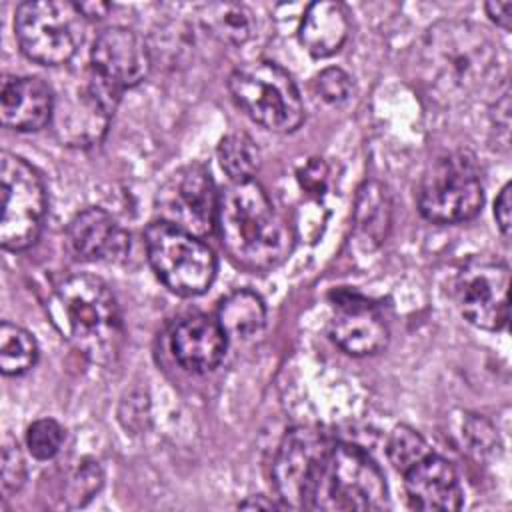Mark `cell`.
I'll return each mask as SVG.
<instances>
[{"label": "cell", "mask_w": 512, "mask_h": 512, "mask_svg": "<svg viewBox=\"0 0 512 512\" xmlns=\"http://www.w3.org/2000/svg\"><path fill=\"white\" fill-rule=\"evenodd\" d=\"M220 168L232 182L252 180L260 166V150L246 132L226 134L216 150Z\"/></svg>", "instance_id": "cb8c5ba5"}, {"label": "cell", "mask_w": 512, "mask_h": 512, "mask_svg": "<svg viewBox=\"0 0 512 512\" xmlns=\"http://www.w3.org/2000/svg\"><path fill=\"white\" fill-rule=\"evenodd\" d=\"M78 8L84 14V18H102L108 14L112 6L108 2H80Z\"/></svg>", "instance_id": "1f68e13d"}, {"label": "cell", "mask_w": 512, "mask_h": 512, "mask_svg": "<svg viewBox=\"0 0 512 512\" xmlns=\"http://www.w3.org/2000/svg\"><path fill=\"white\" fill-rule=\"evenodd\" d=\"M216 228L226 254L252 272L282 264L294 246L288 222L254 178L230 182L220 192Z\"/></svg>", "instance_id": "7a4b0ae2"}, {"label": "cell", "mask_w": 512, "mask_h": 512, "mask_svg": "<svg viewBox=\"0 0 512 512\" xmlns=\"http://www.w3.org/2000/svg\"><path fill=\"white\" fill-rule=\"evenodd\" d=\"M330 440L332 436L316 426H296L284 434L272 464V480L282 506L306 510L314 470Z\"/></svg>", "instance_id": "5bb4252c"}, {"label": "cell", "mask_w": 512, "mask_h": 512, "mask_svg": "<svg viewBox=\"0 0 512 512\" xmlns=\"http://www.w3.org/2000/svg\"><path fill=\"white\" fill-rule=\"evenodd\" d=\"M218 198L208 168L198 162L186 164L158 188L156 214L158 220L194 236H206L216 228Z\"/></svg>", "instance_id": "7c38bea8"}, {"label": "cell", "mask_w": 512, "mask_h": 512, "mask_svg": "<svg viewBox=\"0 0 512 512\" xmlns=\"http://www.w3.org/2000/svg\"><path fill=\"white\" fill-rule=\"evenodd\" d=\"M278 504L274 502H266L262 496H256V498H248L244 502L238 504V508H264V510H270V508H276Z\"/></svg>", "instance_id": "d6a6232c"}, {"label": "cell", "mask_w": 512, "mask_h": 512, "mask_svg": "<svg viewBox=\"0 0 512 512\" xmlns=\"http://www.w3.org/2000/svg\"><path fill=\"white\" fill-rule=\"evenodd\" d=\"M54 92L38 76H6L0 88L2 124L18 132H36L52 122Z\"/></svg>", "instance_id": "ac0fdd59"}, {"label": "cell", "mask_w": 512, "mask_h": 512, "mask_svg": "<svg viewBox=\"0 0 512 512\" xmlns=\"http://www.w3.org/2000/svg\"><path fill=\"white\" fill-rule=\"evenodd\" d=\"M200 22L210 36L230 46L246 44L256 32V16L238 2H210L200 8Z\"/></svg>", "instance_id": "603a6c76"}, {"label": "cell", "mask_w": 512, "mask_h": 512, "mask_svg": "<svg viewBox=\"0 0 512 512\" xmlns=\"http://www.w3.org/2000/svg\"><path fill=\"white\" fill-rule=\"evenodd\" d=\"M414 76L440 106L456 108L498 94L506 82V60L490 32L468 20H438L414 46Z\"/></svg>", "instance_id": "6da1fadb"}, {"label": "cell", "mask_w": 512, "mask_h": 512, "mask_svg": "<svg viewBox=\"0 0 512 512\" xmlns=\"http://www.w3.org/2000/svg\"><path fill=\"white\" fill-rule=\"evenodd\" d=\"M226 340L228 336L216 318L190 314L176 322L170 334V350L184 370L204 374L222 362L226 354Z\"/></svg>", "instance_id": "d6986e66"}, {"label": "cell", "mask_w": 512, "mask_h": 512, "mask_svg": "<svg viewBox=\"0 0 512 512\" xmlns=\"http://www.w3.org/2000/svg\"><path fill=\"white\" fill-rule=\"evenodd\" d=\"M512 184L506 182L494 202V218L504 238H510V210H512Z\"/></svg>", "instance_id": "f546056e"}, {"label": "cell", "mask_w": 512, "mask_h": 512, "mask_svg": "<svg viewBox=\"0 0 512 512\" xmlns=\"http://www.w3.org/2000/svg\"><path fill=\"white\" fill-rule=\"evenodd\" d=\"M56 322L94 364H112L124 344L122 312L110 286L92 274L68 276L54 294Z\"/></svg>", "instance_id": "3957f363"}, {"label": "cell", "mask_w": 512, "mask_h": 512, "mask_svg": "<svg viewBox=\"0 0 512 512\" xmlns=\"http://www.w3.org/2000/svg\"><path fill=\"white\" fill-rule=\"evenodd\" d=\"M38 360V344L34 336L18 324H0V370L6 376L28 372Z\"/></svg>", "instance_id": "d4e9b609"}, {"label": "cell", "mask_w": 512, "mask_h": 512, "mask_svg": "<svg viewBox=\"0 0 512 512\" xmlns=\"http://www.w3.org/2000/svg\"><path fill=\"white\" fill-rule=\"evenodd\" d=\"M236 106L270 132L288 134L304 122V102L292 76L272 60H252L228 78Z\"/></svg>", "instance_id": "8992f818"}, {"label": "cell", "mask_w": 512, "mask_h": 512, "mask_svg": "<svg viewBox=\"0 0 512 512\" xmlns=\"http://www.w3.org/2000/svg\"><path fill=\"white\" fill-rule=\"evenodd\" d=\"M64 442V428L54 418H40L26 430V448L36 460L54 458Z\"/></svg>", "instance_id": "484cf974"}, {"label": "cell", "mask_w": 512, "mask_h": 512, "mask_svg": "<svg viewBox=\"0 0 512 512\" xmlns=\"http://www.w3.org/2000/svg\"><path fill=\"white\" fill-rule=\"evenodd\" d=\"M120 92L100 80L90 66L54 92L52 126L66 146L88 148L98 144L120 102Z\"/></svg>", "instance_id": "30bf717a"}, {"label": "cell", "mask_w": 512, "mask_h": 512, "mask_svg": "<svg viewBox=\"0 0 512 512\" xmlns=\"http://www.w3.org/2000/svg\"><path fill=\"white\" fill-rule=\"evenodd\" d=\"M418 210L436 224L472 220L484 204L482 170L470 150H452L434 158L418 184Z\"/></svg>", "instance_id": "52a82bcc"}, {"label": "cell", "mask_w": 512, "mask_h": 512, "mask_svg": "<svg viewBox=\"0 0 512 512\" xmlns=\"http://www.w3.org/2000/svg\"><path fill=\"white\" fill-rule=\"evenodd\" d=\"M24 480H26L24 456H22L18 444L12 442L10 438H6L4 448H2V488H4V492L20 490Z\"/></svg>", "instance_id": "f1b7e54d"}, {"label": "cell", "mask_w": 512, "mask_h": 512, "mask_svg": "<svg viewBox=\"0 0 512 512\" xmlns=\"http://www.w3.org/2000/svg\"><path fill=\"white\" fill-rule=\"evenodd\" d=\"M330 340L350 356H372L386 348L390 330L380 308L356 290L340 288L330 294Z\"/></svg>", "instance_id": "9a60e30c"}, {"label": "cell", "mask_w": 512, "mask_h": 512, "mask_svg": "<svg viewBox=\"0 0 512 512\" xmlns=\"http://www.w3.org/2000/svg\"><path fill=\"white\" fill-rule=\"evenodd\" d=\"M152 58L144 38L126 26H108L94 38L90 70L120 94L138 86L150 72Z\"/></svg>", "instance_id": "2e32d148"}, {"label": "cell", "mask_w": 512, "mask_h": 512, "mask_svg": "<svg viewBox=\"0 0 512 512\" xmlns=\"http://www.w3.org/2000/svg\"><path fill=\"white\" fill-rule=\"evenodd\" d=\"M148 262L160 282L178 296L204 294L216 278V256L200 238L164 220L144 230Z\"/></svg>", "instance_id": "ba28073f"}, {"label": "cell", "mask_w": 512, "mask_h": 512, "mask_svg": "<svg viewBox=\"0 0 512 512\" xmlns=\"http://www.w3.org/2000/svg\"><path fill=\"white\" fill-rule=\"evenodd\" d=\"M388 460L404 478L408 504L426 512L462 508V488L454 466L436 454L420 432L396 426L388 438Z\"/></svg>", "instance_id": "5b68a950"}, {"label": "cell", "mask_w": 512, "mask_h": 512, "mask_svg": "<svg viewBox=\"0 0 512 512\" xmlns=\"http://www.w3.org/2000/svg\"><path fill=\"white\" fill-rule=\"evenodd\" d=\"M314 84H316V92L320 94V98L332 106H340V104L348 102L354 94L352 76L336 66L324 68L316 76Z\"/></svg>", "instance_id": "4316f807"}, {"label": "cell", "mask_w": 512, "mask_h": 512, "mask_svg": "<svg viewBox=\"0 0 512 512\" xmlns=\"http://www.w3.org/2000/svg\"><path fill=\"white\" fill-rule=\"evenodd\" d=\"M66 242L72 254L86 262L120 264L130 252V234L102 208L78 212L66 228Z\"/></svg>", "instance_id": "e0dca14e"}, {"label": "cell", "mask_w": 512, "mask_h": 512, "mask_svg": "<svg viewBox=\"0 0 512 512\" xmlns=\"http://www.w3.org/2000/svg\"><path fill=\"white\" fill-rule=\"evenodd\" d=\"M86 18L68 0H30L14 12V36L22 54L42 66L70 62L82 46Z\"/></svg>", "instance_id": "9c48e42d"}, {"label": "cell", "mask_w": 512, "mask_h": 512, "mask_svg": "<svg viewBox=\"0 0 512 512\" xmlns=\"http://www.w3.org/2000/svg\"><path fill=\"white\" fill-rule=\"evenodd\" d=\"M216 320L226 336L250 340L258 336L266 324L264 300L254 290H236L220 302Z\"/></svg>", "instance_id": "7402d4cb"}, {"label": "cell", "mask_w": 512, "mask_h": 512, "mask_svg": "<svg viewBox=\"0 0 512 512\" xmlns=\"http://www.w3.org/2000/svg\"><path fill=\"white\" fill-rule=\"evenodd\" d=\"M388 488L376 460L360 446L332 438L314 470L306 510H382Z\"/></svg>", "instance_id": "277c9868"}, {"label": "cell", "mask_w": 512, "mask_h": 512, "mask_svg": "<svg viewBox=\"0 0 512 512\" xmlns=\"http://www.w3.org/2000/svg\"><path fill=\"white\" fill-rule=\"evenodd\" d=\"M510 268L500 260L474 258L458 274L460 314L476 328L498 332L508 324Z\"/></svg>", "instance_id": "4fadbf2b"}, {"label": "cell", "mask_w": 512, "mask_h": 512, "mask_svg": "<svg viewBox=\"0 0 512 512\" xmlns=\"http://www.w3.org/2000/svg\"><path fill=\"white\" fill-rule=\"evenodd\" d=\"M0 186V246L10 252H22L30 248L42 232L46 188L36 168L10 152H2L0 158Z\"/></svg>", "instance_id": "8fae6325"}, {"label": "cell", "mask_w": 512, "mask_h": 512, "mask_svg": "<svg viewBox=\"0 0 512 512\" xmlns=\"http://www.w3.org/2000/svg\"><path fill=\"white\" fill-rule=\"evenodd\" d=\"M102 478L104 476H102L98 462H84L76 470V474L70 482V496H66V498L72 500V506L86 504L94 496V492L100 490Z\"/></svg>", "instance_id": "83f0119b"}, {"label": "cell", "mask_w": 512, "mask_h": 512, "mask_svg": "<svg viewBox=\"0 0 512 512\" xmlns=\"http://www.w3.org/2000/svg\"><path fill=\"white\" fill-rule=\"evenodd\" d=\"M350 32L348 12L340 2H312L306 6L300 26L298 38L300 44L316 58H328L336 54Z\"/></svg>", "instance_id": "ffe728a7"}, {"label": "cell", "mask_w": 512, "mask_h": 512, "mask_svg": "<svg viewBox=\"0 0 512 512\" xmlns=\"http://www.w3.org/2000/svg\"><path fill=\"white\" fill-rule=\"evenodd\" d=\"M392 224V198L384 184L364 182L354 206V232L366 248L380 246Z\"/></svg>", "instance_id": "44dd1931"}, {"label": "cell", "mask_w": 512, "mask_h": 512, "mask_svg": "<svg viewBox=\"0 0 512 512\" xmlns=\"http://www.w3.org/2000/svg\"><path fill=\"white\" fill-rule=\"evenodd\" d=\"M486 14L502 30L508 32L512 28V0H506V2H496V0L494 2H486Z\"/></svg>", "instance_id": "4dcf8cb0"}]
</instances>
